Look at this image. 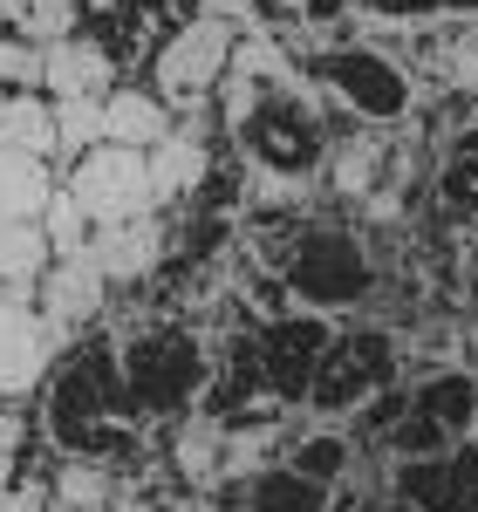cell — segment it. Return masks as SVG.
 I'll return each mask as SVG.
<instances>
[{
    "label": "cell",
    "instance_id": "obj_1",
    "mask_svg": "<svg viewBox=\"0 0 478 512\" xmlns=\"http://www.w3.org/2000/svg\"><path fill=\"white\" fill-rule=\"evenodd\" d=\"M69 192L89 212V226H130V219H151V164L144 151H123V144H96L82 151L69 171Z\"/></svg>",
    "mask_w": 478,
    "mask_h": 512
},
{
    "label": "cell",
    "instance_id": "obj_2",
    "mask_svg": "<svg viewBox=\"0 0 478 512\" xmlns=\"http://www.w3.org/2000/svg\"><path fill=\"white\" fill-rule=\"evenodd\" d=\"M287 280H294V294L308 308H349V301H362V287H369V253L342 226H308V233H294Z\"/></svg>",
    "mask_w": 478,
    "mask_h": 512
},
{
    "label": "cell",
    "instance_id": "obj_3",
    "mask_svg": "<svg viewBox=\"0 0 478 512\" xmlns=\"http://www.w3.org/2000/svg\"><path fill=\"white\" fill-rule=\"evenodd\" d=\"M239 137L246 151L260 158V171H280V178H301L321 151V130H315V103L301 89L280 82L274 96H260V110L239 117Z\"/></svg>",
    "mask_w": 478,
    "mask_h": 512
},
{
    "label": "cell",
    "instance_id": "obj_4",
    "mask_svg": "<svg viewBox=\"0 0 478 512\" xmlns=\"http://www.w3.org/2000/svg\"><path fill=\"white\" fill-rule=\"evenodd\" d=\"M233 21H185L178 35L164 41V55H158V96L164 103H199L212 82L233 69Z\"/></svg>",
    "mask_w": 478,
    "mask_h": 512
},
{
    "label": "cell",
    "instance_id": "obj_5",
    "mask_svg": "<svg viewBox=\"0 0 478 512\" xmlns=\"http://www.w3.org/2000/svg\"><path fill=\"white\" fill-rule=\"evenodd\" d=\"M199 376H205V355L185 335H151V342L130 349V396L144 410H178L199 390Z\"/></svg>",
    "mask_w": 478,
    "mask_h": 512
},
{
    "label": "cell",
    "instance_id": "obj_6",
    "mask_svg": "<svg viewBox=\"0 0 478 512\" xmlns=\"http://www.w3.org/2000/svg\"><path fill=\"white\" fill-rule=\"evenodd\" d=\"M321 76H328V89H335L349 110H362V117H403V110H410V82H403V69L390 55L335 48V55L321 62Z\"/></svg>",
    "mask_w": 478,
    "mask_h": 512
},
{
    "label": "cell",
    "instance_id": "obj_7",
    "mask_svg": "<svg viewBox=\"0 0 478 512\" xmlns=\"http://www.w3.org/2000/svg\"><path fill=\"white\" fill-rule=\"evenodd\" d=\"M55 342H62V328L55 321H41L28 301H7L0 294V396H28L48 376V362H55Z\"/></svg>",
    "mask_w": 478,
    "mask_h": 512
},
{
    "label": "cell",
    "instance_id": "obj_8",
    "mask_svg": "<svg viewBox=\"0 0 478 512\" xmlns=\"http://www.w3.org/2000/svg\"><path fill=\"white\" fill-rule=\"evenodd\" d=\"M390 369H397L390 335H349V342H335V349L321 355L315 396L328 403V410H342V403H356L362 383H390Z\"/></svg>",
    "mask_w": 478,
    "mask_h": 512
},
{
    "label": "cell",
    "instance_id": "obj_9",
    "mask_svg": "<svg viewBox=\"0 0 478 512\" xmlns=\"http://www.w3.org/2000/svg\"><path fill=\"white\" fill-rule=\"evenodd\" d=\"M397 492L424 512H478V444L458 458H424V465H403Z\"/></svg>",
    "mask_w": 478,
    "mask_h": 512
},
{
    "label": "cell",
    "instance_id": "obj_10",
    "mask_svg": "<svg viewBox=\"0 0 478 512\" xmlns=\"http://www.w3.org/2000/svg\"><path fill=\"white\" fill-rule=\"evenodd\" d=\"M103 287H110V280L96 274V260H89V253L55 260V267L41 274V321H55L62 335H69V328H82V321H96Z\"/></svg>",
    "mask_w": 478,
    "mask_h": 512
},
{
    "label": "cell",
    "instance_id": "obj_11",
    "mask_svg": "<svg viewBox=\"0 0 478 512\" xmlns=\"http://www.w3.org/2000/svg\"><path fill=\"white\" fill-rule=\"evenodd\" d=\"M82 253L96 260V274L117 287V280H144L151 267H158L164 233H158V219H130V226H96Z\"/></svg>",
    "mask_w": 478,
    "mask_h": 512
},
{
    "label": "cell",
    "instance_id": "obj_12",
    "mask_svg": "<svg viewBox=\"0 0 478 512\" xmlns=\"http://www.w3.org/2000/svg\"><path fill=\"white\" fill-rule=\"evenodd\" d=\"M171 137V103L151 96V89H110L103 96V144H123V151H158Z\"/></svg>",
    "mask_w": 478,
    "mask_h": 512
},
{
    "label": "cell",
    "instance_id": "obj_13",
    "mask_svg": "<svg viewBox=\"0 0 478 512\" xmlns=\"http://www.w3.org/2000/svg\"><path fill=\"white\" fill-rule=\"evenodd\" d=\"M41 89L55 96V103H69V96H110V55L96 48V41H48L41 48Z\"/></svg>",
    "mask_w": 478,
    "mask_h": 512
},
{
    "label": "cell",
    "instance_id": "obj_14",
    "mask_svg": "<svg viewBox=\"0 0 478 512\" xmlns=\"http://www.w3.org/2000/svg\"><path fill=\"white\" fill-rule=\"evenodd\" d=\"M321 355H328V328H321V321H280L274 342L260 349V362H267V376H274L287 396H301V390H315Z\"/></svg>",
    "mask_w": 478,
    "mask_h": 512
},
{
    "label": "cell",
    "instance_id": "obj_15",
    "mask_svg": "<svg viewBox=\"0 0 478 512\" xmlns=\"http://www.w3.org/2000/svg\"><path fill=\"white\" fill-rule=\"evenodd\" d=\"M48 198H55L48 158H28V151H7V144H0V219H28V226H41Z\"/></svg>",
    "mask_w": 478,
    "mask_h": 512
},
{
    "label": "cell",
    "instance_id": "obj_16",
    "mask_svg": "<svg viewBox=\"0 0 478 512\" xmlns=\"http://www.w3.org/2000/svg\"><path fill=\"white\" fill-rule=\"evenodd\" d=\"M144 164H151V205H171V198H185L192 185H205V171H212L205 144H192L185 130H171L158 151H144Z\"/></svg>",
    "mask_w": 478,
    "mask_h": 512
},
{
    "label": "cell",
    "instance_id": "obj_17",
    "mask_svg": "<svg viewBox=\"0 0 478 512\" xmlns=\"http://www.w3.org/2000/svg\"><path fill=\"white\" fill-rule=\"evenodd\" d=\"M0 144H7V151H28V158H55V151H62L55 103H41L35 89L7 96V103H0Z\"/></svg>",
    "mask_w": 478,
    "mask_h": 512
},
{
    "label": "cell",
    "instance_id": "obj_18",
    "mask_svg": "<svg viewBox=\"0 0 478 512\" xmlns=\"http://www.w3.org/2000/svg\"><path fill=\"white\" fill-rule=\"evenodd\" d=\"M410 410H424L444 437H458V431H472V424H478V383L465 376V369H444V376H431V383L417 390Z\"/></svg>",
    "mask_w": 478,
    "mask_h": 512
},
{
    "label": "cell",
    "instance_id": "obj_19",
    "mask_svg": "<svg viewBox=\"0 0 478 512\" xmlns=\"http://www.w3.org/2000/svg\"><path fill=\"white\" fill-rule=\"evenodd\" d=\"M321 492L315 478H301L294 465H267L260 478H246V506L239 512H321Z\"/></svg>",
    "mask_w": 478,
    "mask_h": 512
},
{
    "label": "cell",
    "instance_id": "obj_20",
    "mask_svg": "<svg viewBox=\"0 0 478 512\" xmlns=\"http://www.w3.org/2000/svg\"><path fill=\"white\" fill-rule=\"evenodd\" d=\"M48 233L41 226H28V219H0V287H28V280H41V267H48Z\"/></svg>",
    "mask_w": 478,
    "mask_h": 512
},
{
    "label": "cell",
    "instance_id": "obj_21",
    "mask_svg": "<svg viewBox=\"0 0 478 512\" xmlns=\"http://www.w3.org/2000/svg\"><path fill=\"white\" fill-rule=\"evenodd\" d=\"M226 465V431H212L205 417H185V431H178V478L185 485H212Z\"/></svg>",
    "mask_w": 478,
    "mask_h": 512
},
{
    "label": "cell",
    "instance_id": "obj_22",
    "mask_svg": "<svg viewBox=\"0 0 478 512\" xmlns=\"http://www.w3.org/2000/svg\"><path fill=\"white\" fill-rule=\"evenodd\" d=\"M41 233H48V246H55V260H69V253H82V246H89V212L76 205V192H69V185H55L48 212H41Z\"/></svg>",
    "mask_w": 478,
    "mask_h": 512
},
{
    "label": "cell",
    "instance_id": "obj_23",
    "mask_svg": "<svg viewBox=\"0 0 478 512\" xmlns=\"http://www.w3.org/2000/svg\"><path fill=\"white\" fill-rule=\"evenodd\" d=\"M376 178H383V151H376L369 137L335 144V192H342V198H369V192H376Z\"/></svg>",
    "mask_w": 478,
    "mask_h": 512
},
{
    "label": "cell",
    "instance_id": "obj_24",
    "mask_svg": "<svg viewBox=\"0 0 478 512\" xmlns=\"http://www.w3.org/2000/svg\"><path fill=\"white\" fill-rule=\"evenodd\" d=\"M55 130H62V151H96L103 144V96H69L55 103Z\"/></svg>",
    "mask_w": 478,
    "mask_h": 512
},
{
    "label": "cell",
    "instance_id": "obj_25",
    "mask_svg": "<svg viewBox=\"0 0 478 512\" xmlns=\"http://www.w3.org/2000/svg\"><path fill=\"white\" fill-rule=\"evenodd\" d=\"M55 506H110V472L89 458H69L55 472Z\"/></svg>",
    "mask_w": 478,
    "mask_h": 512
},
{
    "label": "cell",
    "instance_id": "obj_26",
    "mask_svg": "<svg viewBox=\"0 0 478 512\" xmlns=\"http://www.w3.org/2000/svg\"><path fill=\"white\" fill-rule=\"evenodd\" d=\"M342 458H349L342 437H301L287 465H294L301 478H315V485H335V478H342Z\"/></svg>",
    "mask_w": 478,
    "mask_h": 512
},
{
    "label": "cell",
    "instance_id": "obj_27",
    "mask_svg": "<svg viewBox=\"0 0 478 512\" xmlns=\"http://www.w3.org/2000/svg\"><path fill=\"white\" fill-rule=\"evenodd\" d=\"M267 458H274V431H239V437H226V465H219V478H260Z\"/></svg>",
    "mask_w": 478,
    "mask_h": 512
},
{
    "label": "cell",
    "instance_id": "obj_28",
    "mask_svg": "<svg viewBox=\"0 0 478 512\" xmlns=\"http://www.w3.org/2000/svg\"><path fill=\"white\" fill-rule=\"evenodd\" d=\"M69 21H76V0H28V21H21V35L28 41H69Z\"/></svg>",
    "mask_w": 478,
    "mask_h": 512
},
{
    "label": "cell",
    "instance_id": "obj_29",
    "mask_svg": "<svg viewBox=\"0 0 478 512\" xmlns=\"http://www.w3.org/2000/svg\"><path fill=\"white\" fill-rule=\"evenodd\" d=\"M0 82L41 89V48H28V41H0Z\"/></svg>",
    "mask_w": 478,
    "mask_h": 512
},
{
    "label": "cell",
    "instance_id": "obj_30",
    "mask_svg": "<svg viewBox=\"0 0 478 512\" xmlns=\"http://www.w3.org/2000/svg\"><path fill=\"white\" fill-rule=\"evenodd\" d=\"M438 444H444V431L431 424V417H424V410H410V424L397 431V451L410 458V451H438Z\"/></svg>",
    "mask_w": 478,
    "mask_h": 512
},
{
    "label": "cell",
    "instance_id": "obj_31",
    "mask_svg": "<svg viewBox=\"0 0 478 512\" xmlns=\"http://www.w3.org/2000/svg\"><path fill=\"white\" fill-rule=\"evenodd\" d=\"M451 82H458V89L478 82V48H458V55H451Z\"/></svg>",
    "mask_w": 478,
    "mask_h": 512
},
{
    "label": "cell",
    "instance_id": "obj_32",
    "mask_svg": "<svg viewBox=\"0 0 478 512\" xmlns=\"http://www.w3.org/2000/svg\"><path fill=\"white\" fill-rule=\"evenodd\" d=\"M376 14H438L444 0H369Z\"/></svg>",
    "mask_w": 478,
    "mask_h": 512
},
{
    "label": "cell",
    "instance_id": "obj_33",
    "mask_svg": "<svg viewBox=\"0 0 478 512\" xmlns=\"http://www.w3.org/2000/svg\"><path fill=\"white\" fill-rule=\"evenodd\" d=\"M7 492H14V451L0 444V499H7Z\"/></svg>",
    "mask_w": 478,
    "mask_h": 512
},
{
    "label": "cell",
    "instance_id": "obj_34",
    "mask_svg": "<svg viewBox=\"0 0 478 512\" xmlns=\"http://www.w3.org/2000/svg\"><path fill=\"white\" fill-rule=\"evenodd\" d=\"M110 512H158L151 499H110Z\"/></svg>",
    "mask_w": 478,
    "mask_h": 512
},
{
    "label": "cell",
    "instance_id": "obj_35",
    "mask_svg": "<svg viewBox=\"0 0 478 512\" xmlns=\"http://www.w3.org/2000/svg\"><path fill=\"white\" fill-rule=\"evenodd\" d=\"M55 512H110V506H55Z\"/></svg>",
    "mask_w": 478,
    "mask_h": 512
}]
</instances>
